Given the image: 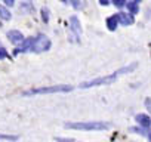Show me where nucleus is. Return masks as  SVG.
Returning <instances> with one entry per match:
<instances>
[{
    "label": "nucleus",
    "mask_w": 151,
    "mask_h": 142,
    "mask_svg": "<svg viewBox=\"0 0 151 142\" xmlns=\"http://www.w3.org/2000/svg\"><path fill=\"white\" fill-rule=\"evenodd\" d=\"M5 3H6L8 6H14V5H15V2H14V0H5Z\"/></svg>",
    "instance_id": "obj_16"
},
{
    "label": "nucleus",
    "mask_w": 151,
    "mask_h": 142,
    "mask_svg": "<svg viewBox=\"0 0 151 142\" xmlns=\"http://www.w3.org/2000/svg\"><path fill=\"white\" fill-rule=\"evenodd\" d=\"M6 56H8V53H6V49L0 47V59H3V58H6Z\"/></svg>",
    "instance_id": "obj_15"
},
{
    "label": "nucleus",
    "mask_w": 151,
    "mask_h": 142,
    "mask_svg": "<svg viewBox=\"0 0 151 142\" xmlns=\"http://www.w3.org/2000/svg\"><path fill=\"white\" fill-rule=\"evenodd\" d=\"M133 68H136V64H130L119 71H116V73L113 76H107V77H102V79H95V80H91V82H86V83H82L80 87H92V86H99V85H107V83H111L114 82L122 73H129V71H132Z\"/></svg>",
    "instance_id": "obj_1"
},
{
    "label": "nucleus",
    "mask_w": 151,
    "mask_h": 142,
    "mask_svg": "<svg viewBox=\"0 0 151 142\" xmlns=\"http://www.w3.org/2000/svg\"><path fill=\"white\" fill-rule=\"evenodd\" d=\"M0 18L5 19V21L11 19V14H9V11H8L5 6H0Z\"/></svg>",
    "instance_id": "obj_12"
},
{
    "label": "nucleus",
    "mask_w": 151,
    "mask_h": 142,
    "mask_svg": "<svg viewBox=\"0 0 151 142\" xmlns=\"http://www.w3.org/2000/svg\"><path fill=\"white\" fill-rule=\"evenodd\" d=\"M73 89V86H49V87H37L33 90L25 92V95H34V93H55V92H70Z\"/></svg>",
    "instance_id": "obj_3"
},
{
    "label": "nucleus",
    "mask_w": 151,
    "mask_h": 142,
    "mask_svg": "<svg viewBox=\"0 0 151 142\" xmlns=\"http://www.w3.org/2000/svg\"><path fill=\"white\" fill-rule=\"evenodd\" d=\"M136 121H138L142 127H148V126L151 124V120H150L148 115H145V114H138V115H136Z\"/></svg>",
    "instance_id": "obj_8"
},
{
    "label": "nucleus",
    "mask_w": 151,
    "mask_h": 142,
    "mask_svg": "<svg viewBox=\"0 0 151 142\" xmlns=\"http://www.w3.org/2000/svg\"><path fill=\"white\" fill-rule=\"evenodd\" d=\"M8 39H9L12 43H22V42H24V36H22V33L18 31V30L9 31V33H8Z\"/></svg>",
    "instance_id": "obj_6"
},
{
    "label": "nucleus",
    "mask_w": 151,
    "mask_h": 142,
    "mask_svg": "<svg viewBox=\"0 0 151 142\" xmlns=\"http://www.w3.org/2000/svg\"><path fill=\"white\" fill-rule=\"evenodd\" d=\"M148 139H150V142H151V133H150V135H148Z\"/></svg>",
    "instance_id": "obj_20"
},
{
    "label": "nucleus",
    "mask_w": 151,
    "mask_h": 142,
    "mask_svg": "<svg viewBox=\"0 0 151 142\" xmlns=\"http://www.w3.org/2000/svg\"><path fill=\"white\" fill-rule=\"evenodd\" d=\"M113 3H114V6H117V8H123L126 2H123V0H114Z\"/></svg>",
    "instance_id": "obj_14"
},
{
    "label": "nucleus",
    "mask_w": 151,
    "mask_h": 142,
    "mask_svg": "<svg viewBox=\"0 0 151 142\" xmlns=\"http://www.w3.org/2000/svg\"><path fill=\"white\" fill-rule=\"evenodd\" d=\"M145 104H147V107H148V108H150V111H151V99H147V102H145Z\"/></svg>",
    "instance_id": "obj_19"
},
{
    "label": "nucleus",
    "mask_w": 151,
    "mask_h": 142,
    "mask_svg": "<svg viewBox=\"0 0 151 142\" xmlns=\"http://www.w3.org/2000/svg\"><path fill=\"white\" fill-rule=\"evenodd\" d=\"M34 43H36V39H33V37L27 39L25 42H22V44H21L19 47L15 49V55H18L19 52H27V50H30V49L34 46Z\"/></svg>",
    "instance_id": "obj_5"
},
{
    "label": "nucleus",
    "mask_w": 151,
    "mask_h": 142,
    "mask_svg": "<svg viewBox=\"0 0 151 142\" xmlns=\"http://www.w3.org/2000/svg\"><path fill=\"white\" fill-rule=\"evenodd\" d=\"M42 18H43V21L45 22H47L49 21V11L45 8V9H42Z\"/></svg>",
    "instance_id": "obj_13"
},
{
    "label": "nucleus",
    "mask_w": 151,
    "mask_h": 142,
    "mask_svg": "<svg viewBox=\"0 0 151 142\" xmlns=\"http://www.w3.org/2000/svg\"><path fill=\"white\" fill-rule=\"evenodd\" d=\"M99 3H101L102 6H107V5H108L110 2H108V0H101V2H99Z\"/></svg>",
    "instance_id": "obj_18"
},
{
    "label": "nucleus",
    "mask_w": 151,
    "mask_h": 142,
    "mask_svg": "<svg viewBox=\"0 0 151 142\" xmlns=\"http://www.w3.org/2000/svg\"><path fill=\"white\" fill-rule=\"evenodd\" d=\"M117 22H119V15H113L107 19V27L110 30H116L117 28Z\"/></svg>",
    "instance_id": "obj_9"
},
{
    "label": "nucleus",
    "mask_w": 151,
    "mask_h": 142,
    "mask_svg": "<svg viewBox=\"0 0 151 142\" xmlns=\"http://www.w3.org/2000/svg\"><path fill=\"white\" fill-rule=\"evenodd\" d=\"M126 8L129 9L130 14H138V11H139L138 2H127V3H126Z\"/></svg>",
    "instance_id": "obj_11"
},
{
    "label": "nucleus",
    "mask_w": 151,
    "mask_h": 142,
    "mask_svg": "<svg viewBox=\"0 0 151 142\" xmlns=\"http://www.w3.org/2000/svg\"><path fill=\"white\" fill-rule=\"evenodd\" d=\"M119 15V22L123 25H132L133 24V18L130 15H124V14H117Z\"/></svg>",
    "instance_id": "obj_7"
},
{
    "label": "nucleus",
    "mask_w": 151,
    "mask_h": 142,
    "mask_svg": "<svg viewBox=\"0 0 151 142\" xmlns=\"http://www.w3.org/2000/svg\"><path fill=\"white\" fill-rule=\"evenodd\" d=\"M65 127L79 129V130H101V129H107L108 124L101 121H83V123H68L65 124Z\"/></svg>",
    "instance_id": "obj_2"
},
{
    "label": "nucleus",
    "mask_w": 151,
    "mask_h": 142,
    "mask_svg": "<svg viewBox=\"0 0 151 142\" xmlns=\"http://www.w3.org/2000/svg\"><path fill=\"white\" fill-rule=\"evenodd\" d=\"M70 22H71V25H73V30L77 33V34H80L82 33V28H80V22H79V19L76 18V16H73L71 19H70Z\"/></svg>",
    "instance_id": "obj_10"
},
{
    "label": "nucleus",
    "mask_w": 151,
    "mask_h": 142,
    "mask_svg": "<svg viewBox=\"0 0 151 142\" xmlns=\"http://www.w3.org/2000/svg\"><path fill=\"white\" fill-rule=\"evenodd\" d=\"M49 47H50V40H49L46 36L37 37V39H36V43H34V46H33V49H34L36 52H45V50H47Z\"/></svg>",
    "instance_id": "obj_4"
},
{
    "label": "nucleus",
    "mask_w": 151,
    "mask_h": 142,
    "mask_svg": "<svg viewBox=\"0 0 151 142\" xmlns=\"http://www.w3.org/2000/svg\"><path fill=\"white\" fill-rule=\"evenodd\" d=\"M132 130H133V132H138V133H141V135H147V133H145L144 130H141V129H132Z\"/></svg>",
    "instance_id": "obj_17"
}]
</instances>
